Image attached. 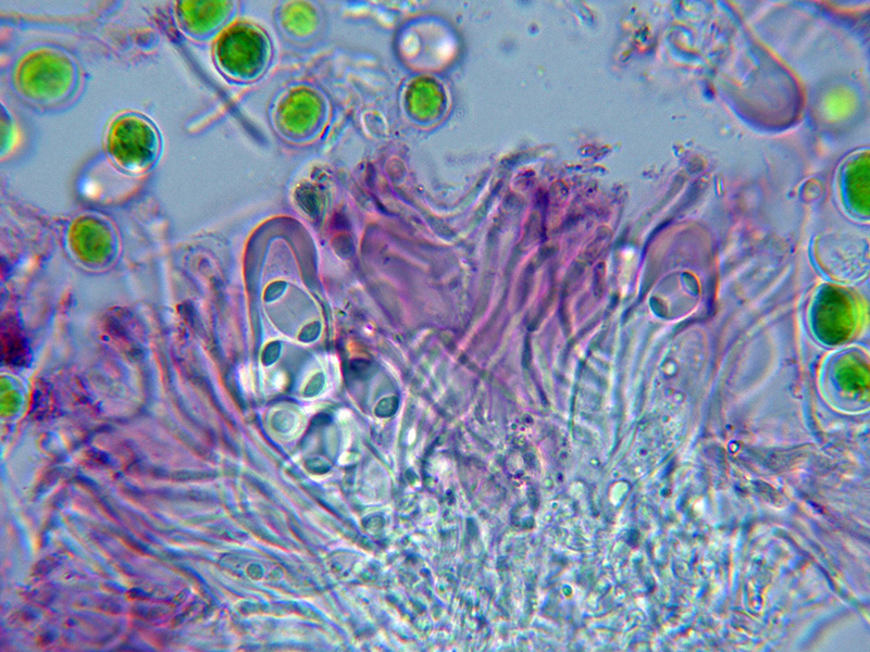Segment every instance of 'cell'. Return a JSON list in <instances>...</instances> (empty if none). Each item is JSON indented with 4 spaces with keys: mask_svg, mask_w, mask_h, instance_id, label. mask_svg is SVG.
<instances>
[{
    "mask_svg": "<svg viewBox=\"0 0 870 652\" xmlns=\"http://www.w3.org/2000/svg\"><path fill=\"white\" fill-rule=\"evenodd\" d=\"M14 83L28 100L55 104L70 98L77 85V70L64 52L49 47L33 49L16 64Z\"/></svg>",
    "mask_w": 870,
    "mask_h": 652,
    "instance_id": "cell-1",
    "label": "cell"
},
{
    "mask_svg": "<svg viewBox=\"0 0 870 652\" xmlns=\"http://www.w3.org/2000/svg\"><path fill=\"white\" fill-rule=\"evenodd\" d=\"M105 147L110 158L124 171L142 173L160 153V136L153 124L141 115L125 113L109 126Z\"/></svg>",
    "mask_w": 870,
    "mask_h": 652,
    "instance_id": "cell-2",
    "label": "cell"
},
{
    "mask_svg": "<svg viewBox=\"0 0 870 652\" xmlns=\"http://www.w3.org/2000/svg\"><path fill=\"white\" fill-rule=\"evenodd\" d=\"M224 9L225 2L179 1L176 5V16L186 33L201 36L220 23Z\"/></svg>",
    "mask_w": 870,
    "mask_h": 652,
    "instance_id": "cell-3",
    "label": "cell"
}]
</instances>
